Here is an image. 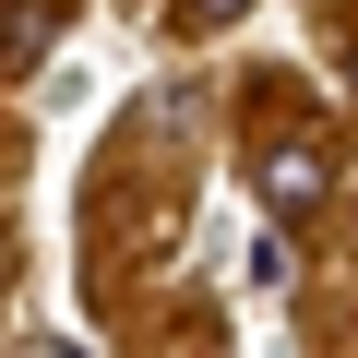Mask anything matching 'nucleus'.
Listing matches in <instances>:
<instances>
[{"label": "nucleus", "instance_id": "2", "mask_svg": "<svg viewBox=\"0 0 358 358\" xmlns=\"http://www.w3.org/2000/svg\"><path fill=\"white\" fill-rule=\"evenodd\" d=\"M48 60V13H0V72H36Z\"/></svg>", "mask_w": 358, "mask_h": 358}, {"label": "nucleus", "instance_id": "1", "mask_svg": "<svg viewBox=\"0 0 358 358\" xmlns=\"http://www.w3.org/2000/svg\"><path fill=\"white\" fill-rule=\"evenodd\" d=\"M322 192H334V155H322V143H263V215H275V227H299Z\"/></svg>", "mask_w": 358, "mask_h": 358}, {"label": "nucleus", "instance_id": "3", "mask_svg": "<svg viewBox=\"0 0 358 358\" xmlns=\"http://www.w3.org/2000/svg\"><path fill=\"white\" fill-rule=\"evenodd\" d=\"M239 13H251V0H167V24H179V36H215V24H239Z\"/></svg>", "mask_w": 358, "mask_h": 358}, {"label": "nucleus", "instance_id": "4", "mask_svg": "<svg viewBox=\"0 0 358 358\" xmlns=\"http://www.w3.org/2000/svg\"><path fill=\"white\" fill-rule=\"evenodd\" d=\"M13 358H84V346H13Z\"/></svg>", "mask_w": 358, "mask_h": 358}]
</instances>
